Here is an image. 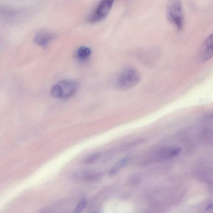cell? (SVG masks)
Here are the masks:
<instances>
[{
  "label": "cell",
  "mask_w": 213,
  "mask_h": 213,
  "mask_svg": "<svg viewBox=\"0 0 213 213\" xmlns=\"http://www.w3.org/2000/svg\"><path fill=\"white\" fill-rule=\"evenodd\" d=\"M101 152H98L92 154L87 156L82 161V163L84 164H91L95 163L101 157Z\"/></svg>",
  "instance_id": "obj_11"
},
{
  "label": "cell",
  "mask_w": 213,
  "mask_h": 213,
  "mask_svg": "<svg viewBox=\"0 0 213 213\" xmlns=\"http://www.w3.org/2000/svg\"><path fill=\"white\" fill-rule=\"evenodd\" d=\"M55 37V34L49 31L43 30L36 34L34 38V41L39 46H45L49 44Z\"/></svg>",
  "instance_id": "obj_8"
},
{
  "label": "cell",
  "mask_w": 213,
  "mask_h": 213,
  "mask_svg": "<svg viewBox=\"0 0 213 213\" xmlns=\"http://www.w3.org/2000/svg\"><path fill=\"white\" fill-rule=\"evenodd\" d=\"M91 213H101L100 212H99L98 211H95V212H92Z\"/></svg>",
  "instance_id": "obj_14"
},
{
  "label": "cell",
  "mask_w": 213,
  "mask_h": 213,
  "mask_svg": "<svg viewBox=\"0 0 213 213\" xmlns=\"http://www.w3.org/2000/svg\"><path fill=\"white\" fill-rule=\"evenodd\" d=\"M114 2L112 0L101 1L89 15L88 18L89 22H98L106 18L111 11Z\"/></svg>",
  "instance_id": "obj_4"
},
{
  "label": "cell",
  "mask_w": 213,
  "mask_h": 213,
  "mask_svg": "<svg viewBox=\"0 0 213 213\" xmlns=\"http://www.w3.org/2000/svg\"><path fill=\"white\" fill-rule=\"evenodd\" d=\"M141 80V76L137 70L129 68L123 70L116 79V88L121 90H126L137 85Z\"/></svg>",
  "instance_id": "obj_1"
},
{
  "label": "cell",
  "mask_w": 213,
  "mask_h": 213,
  "mask_svg": "<svg viewBox=\"0 0 213 213\" xmlns=\"http://www.w3.org/2000/svg\"><path fill=\"white\" fill-rule=\"evenodd\" d=\"M181 152V149L179 147H164L152 154L150 160L154 162L164 161L176 157Z\"/></svg>",
  "instance_id": "obj_5"
},
{
  "label": "cell",
  "mask_w": 213,
  "mask_h": 213,
  "mask_svg": "<svg viewBox=\"0 0 213 213\" xmlns=\"http://www.w3.org/2000/svg\"><path fill=\"white\" fill-rule=\"evenodd\" d=\"M167 15L168 20L175 25L178 31H181L183 26L184 15L181 2L169 1L167 7Z\"/></svg>",
  "instance_id": "obj_2"
},
{
  "label": "cell",
  "mask_w": 213,
  "mask_h": 213,
  "mask_svg": "<svg viewBox=\"0 0 213 213\" xmlns=\"http://www.w3.org/2000/svg\"><path fill=\"white\" fill-rule=\"evenodd\" d=\"M77 85L70 80H64L54 85L50 89L52 96L58 98L71 97L77 91Z\"/></svg>",
  "instance_id": "obj_3"
},
{
  "label": "cell",
  "mask_w": 213,
  "mask_h": 213,
  "mask_svg": "<svg viewBox=\"0 0 213 213\" xmlns=\"http://www.w3.org/2000/svg\"><path fill=\"white\" fill-rule=\"evenodd\" d=\"M47 209H42V210H41V211H40V212L39 213H47Z\"/></svg>",
  "instance_id": "obj_13"
},
{
  "label": "cell",
  "mask_w": 213,
  "mask_h": 213,
  "mask_svg": "<svg viewBox=\"0 0 213 213\" xmlns=\"http://www.w3.org/2000/svg\"></svg>",
  "instance_id": "obj_15"
},
{
  "label": "cell",
  "mask_w": 213,
  "mask_h": 213,
  "mask_svg": "<svg viewBox=\"0 0 213 213\" xmlns=\"http://www.w3.org/2000/svg\"><path fill=\"white\" fill-rule=\"evenodd\" d=\"M88 202L86 199L83 198L80 201L74 210L73 213H82L85 209Z\"/></svg>",
  "instance_id": "obj_12"
},
{
  "label": "cell",
  "mask_w": 213,
  "mask_h": 213,
  "mask_svg": "<svg viewBox=\"0 0 213 213\" xmlns=\"http://www.w3.org/2000/svg\"><path fill=\"white\" fill-rule=\"evenodd\" d=\"M91 54V50L86 46L80 47L76 51V57L80 60H86L89 59Z\"/></svg>",
  "instance_id": "obj_9"
},
{
  "label": "cell",
  "mask_w": 213,
  "mask_h": 213,
  "mask_svg": "<svg viewBox=\"0 0 213 213\" xmlns=\"http://www.w3.org/2000/svg\"><path fill=\"white\" fill-rule=\"evenodd\" d=\"M128 161V158H124L117 162L110 170L109 174V175H113L120 171L121 169L125 167Z\"/></svg>",
  "instance_id": "obj_10"
},
{
  "label": "cell",
  "mask_w": 213,
  "mask_h": 213,
  "mask_svg": "<svg viewBox=\"0 0 213 213\" xmlns=\"http://www.w3.org/2000/svg\"><path fill=\"white\" fill-rule=\"evenodd\" d=\"M213 57V33L206 39L200 51V58L202 62L208 61Z\"/></svg>",
  "instance_id": "obj_6"
},
{
  "label": "cell",
  "mask_w": 213,
  "mask_h": 213,
  "mask_svg": "<svg viewBox=\"0 0 213 213\" xmlns=\"http://www.w3.org/2000/svg\"><path fill=\"white\" fill-rule=\"evenodd\" d=\"M98 174L93 172L86 170L76 171L71 174V178L73 181H91L94 180L98 177Z\"/></svg>",
  "instance_id": "obj_7"
}]
</instances>
